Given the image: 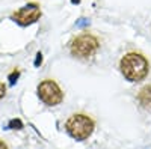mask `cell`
Segmentation results:
<instances>
[{"label": "cell", "instance_id": "9c48e42d", "mask_svg": "<svg viewBox=\"0 0 151 149\" xmlns=\"http://www.w3.org/2000/svg\"><path fill=\"white\" fill-rule=\"evenodd\" d=\"M5 93H6V86L3 83H0V99L5 96Z\"/></svg>", "mask_w": 151, "mask_h": 149}, {"label": "cell", "instance_id": "6da1fadb", "mask_svg": "<svg viewBox=\"0 0 151 149\" xmlns=\"http://www.w3.org/2000/svg\"><path fill=\"white\" fill-rule=\"evenodd\" d=\"M121 72L130 81H141L150 71L148 60L139 53H127L119 62Z\"/></svg>", "mask_w": 151, "mask_h": 149}, {"label": "cell", "instance_id": "5b68a950", "mask_svg": "<svg viewBox=\"0 0 151 149\" xmlns=\"http://www.w3.org/2000/svg\"><path fill=\"white\" fill-rule=\"evenodd\" d=\"M41 17V8L38 3H29L26 6L20 8L12 14V20L17 21L20 26H29L40 20Z\"/></svg>", "mask_w": 151, "mask_h": 149}, {"label": "cell", "instance_id": "52a82bcc", "mask_svg": "<svg viewBox=\"0 0 151 149\" xmlns=\"http://www.w3.org/2000/svg\"><path fill=\"white\" fill-rule=\"evenodd\" d=\"M8 127L12 128V130H21L23 128V122L20 119H12V120H9V125Z\"/></svg>", "mask_w": 151, "mask_h": 149}, {"label": "cell", "instance_id": "8992f818", "mask_svg": "<svg viewBox=\"0 0 151 149\" xmlns=\"http://www.w3.org/2000/svg\"><path fill=\"white\" fill-rule=\"evenodd\" d=\"M137 99H139V103H141L142 107L151 110V86H145V88H142L139 95H137Z\"/></svg>", "mask_w": 151, "mask_h": 149}, {"label": "cell", "instance_id": "3957f363", "mask_svg": "<svg viewBox=\"0 0 151 149\" xmlns=\"http://www.w3.org/2000/svg\"><path fill=\"white\" fill-rule=\"evenodd\" d=\"M98 47H100V44L95 36H92L89 33H83V35H79L73 41L71 54L76 57H80V59H86V57H91L98 50Z\"/></svg>", "mask_w": 151, "mask_h": 149}, {"label": "cell", "instance_id": "7a4b0ae2", "mask_svg": "<svg viewBox=\"0 0 151 149\" xmlns=\"http://www.w3.org/2000/svg\"><path fill=\"white\" fill-rule=\"evenodd\" d=\"M65 127L68 134L76 140H86L94 131V120L86 115H73Z\"/></svg>", "mask_w": 151, "mask_h": 149}, {"label": "cell", "instance_id": "ba28073f", "mask_svg": "<svg viewBox=\"0 0 151 149\" xmlns=\"http://www.w3.org/2000/svg\"><path fill=\"white\" fill-rule=\"evenodd\" d=\"M18 77H20V72H18V71H14V72H12L11 76H9V83H11V84H14V83L17 81Z\"/></svg>", "mask_w": 151, "mask_h": 149}, {"label": "cell", "instance_id": "7c38bea8", "mask_svg": "<svg viewBox=\"0 0 151 149\" xmlns=\"http://www.w3.org/2000/svg\"><path fill=\"white\" fill-rule=\"evenodd\" d=\"M71 3H74V5H79V3H80V0H71Z\"/></svg>", "mask_w": 151, "mask_h": 149}, {"label": "cell", "instance_id": "30bf717a", "mask_svg": "<svg viewBox=\"0 0 151 149\" xmlns=\"http://www.w3.org/2000/svg\"><path fill=\"white\" fill-rule=\"evenodd\" d=\"M41 62H42V54L38 53V54H36V60H35V66H40Z\"/></svg>", "mask_w": 151, "mask_h": 149}, {"label": "cell", "instance_id": "8fae6325", "mask_svg": "<svg viewBox=\"0 0 151 149\" xmlns=\"http://www.w3.org/2000/svg\"><path fill=\"white\" fill-rule=\"evenodd\" d=\"M0 149H8V146H6V143H3L2 140H0Z\"/></svg>", "mask_w": 151, "mask_h": 149}, {"label": "cell", "instance_id": "277c9868", "mask_svg": "<svg viewBox=\"0 0 151 149\" xmlns=\"http://www.w3.org/2000/svg\"><path fill=\"white\" fill-rule=\"evenodd\" d=\"M38 96L47 106H58L64 99V92L60 91V88L58 86L56 81L44 80L38 86Z\"/></svg>", "mask_w": 151, "mask_h": 149}]
</instances>
